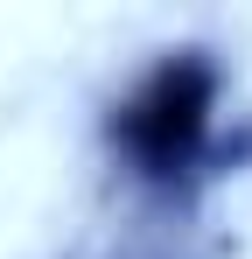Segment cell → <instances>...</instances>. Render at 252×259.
<instances>
[{
	"instance_id": "cell-1",
	"label": "cell",
	"mask_w": 252,
	"mask_h": 259,
	"mask_svg": "<svg viewBox=\"0 0 252 259\" xmlns=\"http://www.w3.org/2000/svg\"><path fill=\"white\" fill-rule=\"evenodd\" d=\"M224 105H231V77L210 49H196V42L161 49L105 105L112 175H126L154 203H182L224 161Z\"/></svg>"
}]
</instances>
